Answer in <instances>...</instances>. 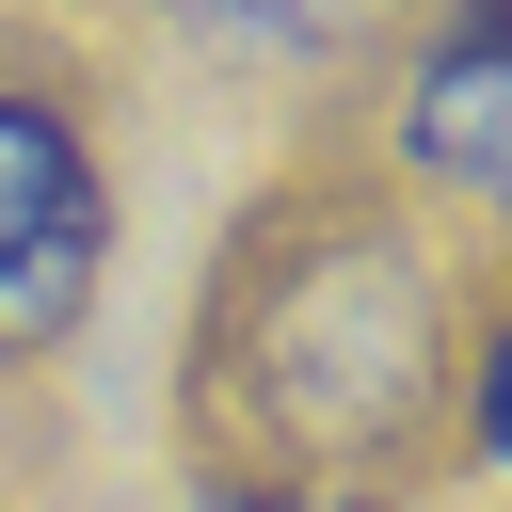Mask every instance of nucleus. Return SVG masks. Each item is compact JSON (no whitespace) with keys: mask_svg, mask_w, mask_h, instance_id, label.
I'll use <instances>...</instances> for the list:
<instances>
[{"mask_svg":"<svg viewBox=\"0 0 512 512\" xmlns=\"http://www.w3.org/2000/svg\"><path fill=\"white\" fill-rule=\"evenodd\" d=\"M496 400V240L400 176H288L240 208L192 304V448L240 496L384 512Z\"/></svg>","mask_w":512,"mask_h":512,"instance_id":"nucleus-1","label":"nucleus"},{"mask_svg":"<svg viewBox=\"0 0 512 512\" xmlns=\"http://www.w3.org/2000/svg\"><path fill=\"white\" fill-rule=\"evenodd\" d=\"M112 272V160L96 112L32 64H0V368H48Z\"/></svg>","mask_w":512,"mask_h":512,"instance_id":"nucleus-2","label":"nucleus"},{"mask_svg":"<svg viewBox=\"0 0 512 512\" xmlns=\"http://www.w3.org/2000/svg\"><path fill=\"white\" fill-rule=\"evenodd\" d=\"M496 16H416L400 48V96H384V176L400 192H448V224H496L512 192V128H496Z\"/></svg>","mask_w":512,"mask_h":512,"instance_id":"nucleus-3","label":"nucleus"},{"mask_svg":"<svg viewBox=\"0 0 512 512\" xmlns=\"http://www.w3.org/2000/svg\"><path fill=\"white\" fill-rule=\"evenodd\" d=\"M176 512H320V496H240V480H192Z\"/></svg>","mask_w":512,"mask_h":512,"instance_id":"nucleus-4","label":"nucleus"}]
</instances>
